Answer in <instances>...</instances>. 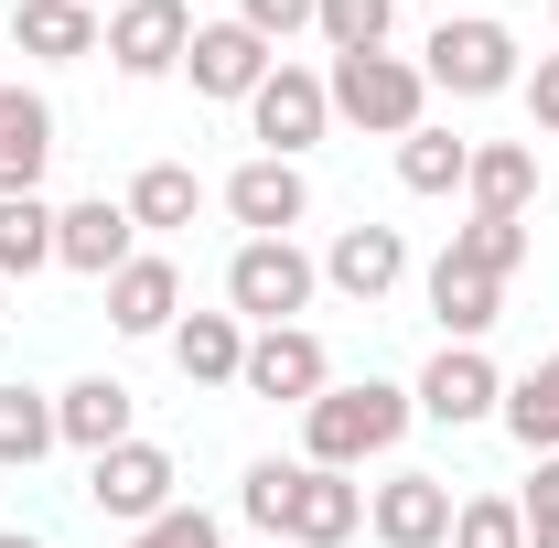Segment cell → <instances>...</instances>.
<instances>
[{
    "label": "cell",
    "instance_id": "obj_1",
    "mask_svg": "<svg viewBox=\"0 0 559 548\" xmlns=\"http://www.w3.org/2000/svg\"><path fill=\"white\" fill-rule=\"evenodd\" d=\"M419 419L409 388H388V377H355V388H323L312 409H301V452L323 463V474H355V463H377V452H399V430Z\"/></svg>",
    "mask_w": 559,
    "mask_h": 548
},
{
    "label": "cell",
    "instance_id": "obj_2",
    "mask_svg": "<svg viewBox=\"0 0 559 548\" xmlns=\"http://www.w3.org/2000/svg\"><path fill=\"white\" fill-rule=\"evenodd\" d=\"M323 97H334V119H355V130L409 140V130H419V108H430V75H419L409 55H334Z\"/></svg>",
    "mask_w": 559,
    "mask_h": 548
},
{
    "label": "cell",
    "instance_id": "obj_3",
    "mask_svg": "<svg viewBox=\"0 0 559 548\" xmlns=\"http://www.w3.org/2000/svg\"><path fill=\"white\" fill-rule=\"evenodd\" d=\"M419 75H430L441 97H506V86H516V33L485 22V11H463V22H441V33L419 44Z\"/></svg>",
    "mask_w": 559,
    "mask_h": 548
},
{
    "label": "cell",
    "instance_id": "obj_4",
    "mask_svg": "<svg viewBox=\"0 0 559 548\" xmlns=\"http://www.w3.org/2000/svg\"><path fill=\"white\" fill-rule=\"evenodd\" d=\"M312 279H323V270H312V259H301L290 237H248V248L226 259V312L270 334V323H290V312L312 301Z\"/></svg>",
    "mask_w": 559,
    "mask_h": 548
},
{
    "label": "cell",
    "instance_id": "obj_5",
    "mask_svg": "<svg viewBox=\"0 0 559 548\" xmlns=\"http://www.w3.org/2000/svg\"><path fill=\"white\" fill-rule=\"evenodd\" d=\"M173 452H162V441H119V452H97V463H86V505H97V516H108V527H151V516H173V505H183V495H173Z\"/></svg>",
    "mask_w": 559,
    "mask_h": 548
},
{
    "label": "cell",
    "instance_id": "obj_6",
    "mask_svg": "<svg viewBox=\"0 0 559 548\" xmlns=\"http://www.w3.org/2000/svg\"><path fill=\"white\" fill-rule=\"evenodd\" d=\"M237 388H248V398H290V409H312V398L334 388V355H323V334H301V323H270V334H248Z\"/></svg>",
    "mask_w": 559,
    "mask_h": 548
},
{
    "label": "cell",
    "instance_id": "obj_7",
    "mask_svg": "<svg viewBox=\"0 0 559 548\" xmlns=\"http://www.w3.org/2000/svg\"><path fill=\"white\" fill-rule=\"evenodd\" d=\"M248 130L270 140V162H301L312 140L334 130V97H323V75H312V65H270V86L248 97Z\"/></svg>",
    "mask_w": 559,
    "mask_h": 548
},
{
    "label": "cell",
    "instance_id": "obj_8",
    "mask_svg": "<svg viewBox=\"0 0 559 548\" xmlns=\"http://www.w3.org/2000/svg\"><path fill=\"white\" fill-rule=\"evenodd\" d=\"M366 527V484L323 474V463H290V505H280V538L290 548H345Z\"/></svg>",
    "mask_w": 559,
    "mask_h": 548
},
{
    "label": "cell",
    "instance_id": "obj_9",
    "mask_svg": "<svg viewBox=\"0 0 559 548\" xmlns=\"http://www.w3.org/2000/svg\"><path fill=\"white\" fill-rule=\"evenodd\" d=\"M183 55H194V11L183 0H119V22H108V65L119 75L151 86V75H173Z\"/></svg>",
    "mask_w": 559,
    "mask_h": 548
},
{
    "label": "cell",
    "instance_id": "obj_10",
    "mask_svg": "<svg viewBox=\"0 0 559 548\" xmlns=\"http://www.w3.org/2000/svg\"><path fill=\"white\" fill-rule=\"evenodd\" d=\"M409 398L441 419V430H474V419L506 409V377L485 366V344H441V355H430V377H419Z\"/></svg>",
    "mask_w": 559,
    "mask_h": 548
},
{
    "label": "cell",
    "instance_id": "obj_11",
    "mask_svg": "<svg viewBox=\"0 0 559 548\" xmlns=\"http://www.w3.org/2000/svg\"><path fill=\"white\" fill-rule=\"evenodd\" d=\"M226 215H237L248 237H290V226L312 215L301 162H270V151H259V162H237V172H226Z\"/></svg>",
    "mask_w": 559,
    "mask_h": 548
},
{
    "label": "cell",
    "instance_id": "obj_12",
    "mask_svg": "<svg viewBox=\"0 0 559 548\" xmlns=\"http://www.w3.org/2000/svg\"><path fill=\"white\" fill-rule=\"evenodd\" d=\"M270 44L248 33V22H194V55H183V75H194V97H259L270 86Z\"/></svg>",
    "mask_w": 559,
    "mask_h": 548
},
{
    "label": "cell",
    "instance_id": "obj_13",
    "mask_svg": "<svg viewBox=\"0 0 559 548\" xmlns=\"http://www.w3.org/2000/svg\"><path fill=\"white\" fill-rule=\"evenodd\" d=\"M366 527H377V548H441L452 538V484L441 474H388L377 505H366Z\"/></svg>",
    "mask_w": 559,
    "mask_h": 548
},
{
    "label": "cell",
    "instance_id": "obj_14",
    "mask_svg": "<svg viewBox=\"0 0 559 548\" xmlns=\"http://www.w3.org/2000/svg\"><path fill=\"white\" fill-rule=\"evenodd\" d=\"M130 205H108V194H86V205L55 215V270H86V279H119L130 270Z\"/></svg>",
    "mask_w": 559,
    "mask_h": 548
},
{
    "label": "cell",
    "instance_id": "obj_15",
    "mask_svg": "<svg viewBox=\"0 0 559 548\" xmlns=\"http://www.w3.org/2000/svg\"><path fill=\"white\" fill-rule=\"evenodd\" d=\"M323 279H334L345 301H388V290L409 279V237H399V226H345V237L323 248Z\"/></svg>",
    "mask_w": 559,
    "mask_h": 548
},
{
    "label": "cell",
    "instance_id": "obj_16",
    "mask_svg": "<svg viewBox=\"0 0 559 548\" xmlns=\"http://www.w3.org/2000/svg\"><path fill=\"white\" fill-rule=\"evenodd\" d=\"M44 162H55V108H44L33 86H0V205L33 194Z\"/></svg>",
    "mask_w": 559,
    "mask_h": 548
},
{
    "label": "cell",
    "instance_id": "obj_17",
    "mask_svg": "<svg viewBox=\"0 0 559 548\" xmlns=\"http://www.w3.org/2000/svg\"><path fill=\"white\" fill-rule=\"evenodd\" d=\"M130 419H140V398L119 388V377H75L66 398H55V430H66L86 463H97V452H119V441H140Z\"/></svg>",
    "mask_w": 559,
    "mask_h": 548
},
{
    "label": "cell",
    "instance_id": "obj_18",
    "mask_svg": "<svg viewBox=\"0 0 559 548\" xmlns=\"http://www.w3.org/2000/svg\"><path fill=\"white\" fill-rule=\"evenodd\" d=\"M108 323L119 334H173L183 323V270L173 259H130V270L108 279Z\"/></svg>",
    "mask_w": 559,
    "mask_h": 548
},
{
    "label": "cell",
    "instance_id": "obj_19",
    "mask_svg": "<svg viewBox=\"0 0 559 548\" xmlns=\"http://www.w3.org/2000/svg\"><path fill=\"white\" fill-rule=\"evenodd\" d=\"M173 366H183V388H237L248 323H237V312H183V323H173Z\"/></svg>",
    "mask_w": 559,
    "mask_h": 548
},
{
    "label": "cell",
    "instance_id": "obj_20",
    "mask_svg": "<svg viewBox=\"0 0 559 548\" xmlns=\"http://www.w3.org/2000/svg\"><path fill=\"white\" fill-rule=\"evenodd\" d=\"M11 44H22V55H44V65H75V55H97L108 33H97V11H86V0H22V11H11Z\"/></svg>",
    "mask_w": 559,
    "mask_h": 548
},
{
    "label": "cell",
    "instance_id": "obj_21",
    "mask_svg": "<svg viewBox=\"0 0 559 548\" xmlns=\"http://www.w3.org/2000/svg\"><path fill=\"white\" fill-rule=\"evenodd\" d=\"M463 194H474V215H527V194H538V151H527V140H474Z\"/></svg>",
    "mask_w": 559,
    "mask_h": 548
},
{
    "label": "cell",
    "instance_id": "obj_22",
    "mask_svg": "<svg viewBox=\"0 0 559 548\" xmlns=\"http://www.w3.org/2000/svg\"><path fill=\"white\" fill-rule=\"evenodd\" d=\"M430 312H441V344H474L506 312V279L463 270V259H430Z\"/></svg>",
    "mask_w": 559,
    "mask_h": 548
},
{
    "label": "cell",
    "instance_id": "obj_23",
    "mask_svg": "<svg viewBox=\"0 0 559 548\" xmlns=\"http://www.w3.org/2000/svg\"><path fill=\"white\" fill-rule=\"evenodd\" d=\"M55 441H66V430H55V398L11 377V388H0V463H11V474H33Z\"/></svg>",
    "mask_w": 559,
    "mask_h": 548
},
{
    "label": "cell",
    "instance_id": "obj_24",
    "mask_svg": "<svg viewBox=\"0 0 559 548\" xmlns=\"http://www.w3.org/2000/svg\"><path fill=\"white\" fill-rule=\"evenodd\" d=\"M463 172H474V140L430 130V119L399 140V183H409V194H463Z\"/></svg>",
    "mask_w": 559,
    "mask_h": 548
},
{
    "label": "cell",
    "instance_id": "obj_25",
    "mask_svg": "<svg viewBox=\"0 0 559 548\" xmlns=\"http://www.w3.org/2000/svg\"><path fill=\"white\" fill-rule=\"evenodd\" d=\"M33 270H55V205L11 194L0 205V279H33Z\"/></svg>",
    "mask_w": 559,
    "mask_h": 548
},
{
    "label": "cell",
    "instance_id": "obj_26",
    "mask_svg": "<svg viewBox=\"0 0 559 548\" xmlns=\"http://www.w3.org/2000/svg\"><path fill=\"white\" fill-rule=\"evenodd\" d=\"M119 205H130V226H162V237H173V226H194V205H205V183H194L183 162H151V172H140V183L119 194Z\"/></svg>",
    "mask_w": 559,
    "mask_h": 548
},
{
    "label": "cell",
    "instance_id": "obj_27",
    "mask_svg": "<svg viewBox=\"0 0 559 548\" xmlns=\"http://www.w3.org/2000/svg\"><path fill=\"white\" fill-rule=\"evenodd\" d=\"M506 430H516L527 452H559V355H538V366L506 388Z\"/></svg>",
    "mask_w": 559,
    "mask_h": 548
},
{
    "label": "cell",
    "instance_id": "obj_28",
    "mask_svg": "<svg viewBox=\"0 0 559 548\" xmlns=\"http://www.w3.org/2000/svg\"><path fill=\"white\" fill-rule=\"evenodd\" d=\"M388 22H399V0H312V33L334 55H388Z\"/></svg>",
    "mask_w": 559,
    "mask_h": 548
},
{
    "label": "cell",
    "instance_id": "obj_29",
    "mask_svg": "<svg viewBox=\"0 0 559 548\" xmlns=\"http://www.w3.org/2000/svg\"><path fill=\"white\" fill-rule=\"evenodd\" d=\"M441 259H463V270H485V279H516V259H527V215H474Z\"/></svg>",
    "mask_w": 559,
    "mask_h": 548
},
{
    "label": "cell",
    "instance_id": "obj_30",
    "mask_svg": "<svg viewBox=\"0 0 559 548\" xmlns=\"http://www.w3.org/2000/svg\"><path fill=\"white\" fill-rule=\"evenodd\" d=\"M441 548H527V516H516V495H463L452 505V538Z\"/></svg>",
    "mask_w": 559,
    "mask_h": 548
},
{
    "label": "cell",
    "instance_id": "obj_31",
    "mask_svg": "<svg viewBox=\"0 0 559 548\" xmlns=\"http://www.w3.org/2000/svg\"><path fill=\"white\" fill-rule=\"evenodd\" d=\"M130 548H226V538H215V516H205V505H173V516L130 527Z\"/></svg>",
    "mask_w": 559,
    "mask_h": 548
},
{
    "label": "cell",
    "instance_id": "obj_32",
    "mask_svg": "<svg viewBox=\"0 0 559 548\" xmlns=\"http://www.w3.org/2000/svg\"><path fill=\"white\" fill-rule=\"evenodd\" d=\"M237 505H248V527H270V538H280V505H290V463H248Z\"/></svg>",
    "mask_w": 559,
    "mask_h": 548
},
{
    "label": "cell",
    "instance_id": "obj_33",
    "mask_svg": "<svg viewBox=\"0 0 559 548\" xmlns=\"http://www.w3.org/2000/svg\"><path fill=\"white\" fill-rule=\"evenodd\" d=\"M516 516H527V548H559V452L538 463V484L516 495Z\"/></svg>",
    "mask_w": 559,
    "mask_h": 548
},
{
    "label": "cell",
    "instance_id": "obj_34",
    "mask_svg": "<svg viewBox=\"0 0 559 548\" xmlns=\"http://www.w3.org/2000/svg\"><path fill=\"white\" fill-rule=\"evenodd\" d=\"M237 22L259 44H290V33H312V0H237Z\"/></svg>",
    "mask_w": 559,
    "mask_h": 548
},
{
    "label": "cell",
    "instance_id": "obj_35",
    "mask_svg": "<svg viewBox=\"0 0 559 548\" xmlns=\"http://www.w3.org/2000/svg\"><path fill=\"white\" fill-rule=\"evenodd\" d=\"M527 119L559 130V55H538V75H527Z\"/></svg>",
    "mask_w": 559,
    "mask_h": 548
},
{
    "label": "cell",
    "instance_id": "obj_36",
    "mask_svg": "<svg viewBox=\"0 0 559 548\" xmlns=\"http://www.w3.org/2000/svg\"><path fill=\"white\" fill-rule=\"evenodd\" d=\"M0 548H44V538H22V527H0Z\"/></svg>",
    "mask_w": 559,
    "mask_h": 548
},
{
    "label": "cell",
    "instance_id": "obj_37",
    "mask_svg": "<svg viewBox=\"0 0 559 548\" xmlns=\"http://www.w3.org/2000/svg\"><path fill=\"white\" fill-rule=\"evenodd\" d=\"M549 11H559V0H549Z\"/></svg>",
    "mask_w": 559,
    "mask_h": 548
}]
</instances>
